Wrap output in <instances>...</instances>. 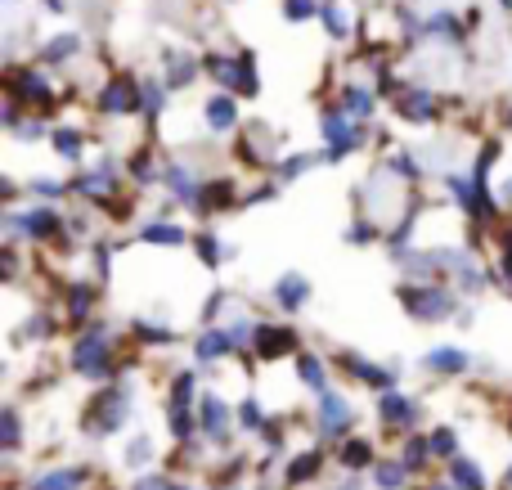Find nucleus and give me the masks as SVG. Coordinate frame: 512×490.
Instances as JSON below:
<instances>
[{
  "label": "nucleus",
  "mask_w": 512,
  "mask_h": 490,
  "mask_svg": "<svg viewBox=\"0 0 512 490\" xmlns=\"http://www.w3.org/2000/svg\"><path fill=\"white\" fill-rule=\"evenodd\" d=\"M400 306L414 320H445L454 311V297L445 288H400Z\"/></svg>",
  "instance_id": "f257e3e1"
},
{
  "label": "nucleus",
  "mask_w": 512,
  "mask_h": 490,
  "mask_svg": "<svg viewBox=\"0 0 512 490\" xmlns=\"http://www.w3.org/2000/svg\"><path fill=\"white\" fill-rule=\"evenodd\" d=\"M113 351H108V338L104 333H86V338L72 347V369L77 374H86V378H104V374H113Z\"/></svg>",
  "instance_id": "f03ea898"
},
{
  "label": "nucleus",
  "mask_w": 512,
  "mask_h": 490,
  "mask_svg": "<svg viewBox=\"0 0 512 490\" xmlns=\"http://www.w3.org/2000/svg\"><path fill=\"white\" fill-rule=\"evenodd\" d=\"M207 68H212V77L221 81V86H234L243 90V95H256V63L248 54H239V59H207Z\"/></svg>",
  "instance_id": "7ed1b4c3"
},
{
  "label": "nucleus",
  "mask_w": 512,
  "mask_h": 490,
  "mask_svg": "<svg viewBox=\"0 0 512 490\" xmlns=\"http://www.w3.org/2000/svg\"><path fill=\"white\" fill-rule=\"evenodd\" d=\"M99 104H104V113L126 117V113H135V108H144V90L135 86L131 77H117V81H108V86H104Z\"/></svg>",
  "instance_id": "20e7f679"
},
{
  "label": "nucleus",
  "mask_w": 512,
  "mask_h": 490,
  "mask_svg": "<svg viewBox=\"0 0 512 490\" xmlns=\"http://www.w3.org/2000/svg\"><path fill=\"white\" fill-rule=\"evenodd\" d=\"M351 428V405L333 392H319V432L324 437H342Z\"/></svg>",
  "instance_id": "39448f33"
},
{
  "label": "nucleus",
  "mask_w": 512,
  "mask_h": 490,
  "mask_svg": "<svg viewBox=\"0 0 512 490\" xmlns=\"http://www.w3.org/2000/svg\"><path fill=\"white\" fill-rule=\"evenodd\" d=\"M252 347H256V356L261 360H274V356H288L292 347H297V338H292V329H256L252 333Z\"/></svg>",
  "instance_id": "423d86ee"
},
{
  "label": "nucleus",
  "mask_w": 512,
  "mask_h": 490,
  "mask_svg": "<svg viewBox=\"0 0 512 490\" xmlns=\"http://www.w3.org/2000/svg\"><path fill=\"white\" fill-rule=\"evenodd\" d=\"M14 225L18 234H27V239H50L54 234V225H59V216L54 212H45V207H32V212H23V216H14Z\"/></svg>",
  "instance_id": "0eeeda50"
},
{
  "label": "nucleus",
  "mask_w": 512,
  "mask_h": 490,
  "mask_svg": "<svg viewBox=\"0 0 512 490\" xmlns=\"http://www.w3.org/2000/svg\"><path fill=\"white\" fill-rule=\"evenodd\" d=\"M225 428H230V405H225L221 396H203V432L221 441Z\"/></svg>",
  "instance_id": "6e6552de"
},
{
  "label": "nucleus",
  "mask_w": 512,
  "mask_h": 490,
  "mask_svg": "<svg viewBox=\"0 0 512 490\" xmlns=\"http://www.w3.org/2000/svg\"><path fill=\"white\" fill-rule=\"evenodd\" d=\"M306 297H310V284L301 275H283L279 284H274V302H279L283 311H297Z\"/></svg>",
  "instance_id": "1a4fd4ad"
},
{
  "label": "nucleus",
  "mask_w": 512,
  "mask_h": 490,
  "mask_svg": "<svg viewBox=\"0 0 512 490\" xmlns=\"http://www.w3.org/2000/svg\"><path fill=\"white\" fill-rule=\"evenodd\" d=\"M450 486L454 490H486V473H481V464H472V459H454Z\"/></svg>",
  "instance_id": "9d476101"
},
{
  "label": "nucleus",
  "mask_w": 512,
  "mask_h": 490,
  "mask_svg": "<svg viewBox=\"0 0 512 490\" xmlns=\"http://www.w3.org/2000/svg\"><path fill=\"white\" fill-rule=\"evenodd\" d=\"M400 113H405L409 122H427V117L436 113L432 90H409V95H400Z\"/></svg>",
  "instance_id": "9b49d317"
},
{
  "label": "nucleus",
  "mask_w": 512,
  "mask_h": 490,
  "mask_svg": "<svg viewBox=\"0 0 512 490\" xmlns=\"http://www.w3.org/2000/svg\"><path fill=\"white\" fill-rule=\"evenodd\" d=\"M472 360L463 356V351H454V347H436V351H427V369H436V374H463Z\"/></svg>",
  "instance_id": "f8f14e48"
},
{
  "label": "nucleus",
  "mask_w": 512,
  "mask_h": 490,
  "mask_svg": "<svg viewBox=\"0 0 512 490\" xmlns=\"http://www.w3.org/2000/svg\"><path fill=\"white\" fill-rule=\"evenodd\" d=\"M230 347H239V342H234V333L212 329V333H203V338H198V360H221V356H230Z\"/></svg>",
  "instance_id": "ddd939ff"
},
{
  "label": "nucleus",
  "mask_w": 512,
  "mask_h": 490,
  "mask_svg": "<svg viewBox=\"0 0 512 490\" xmlns=\"http://www.w3.org/2000/svg\"><path fill=\"white\" fill-rule=\"evenodd\" d=\"M382 423H396V428H409V423L418 419L414 401H405V396H382Z\"/></svg>",
  "instance_id": "4468645a"
},
{
  "label": "nucleus",
  "mask_w": 512,
  "mask_h": 490,
  "mask_svg": "<svg viewBox=\"0 0 512 490\" xmlns=\"http://www.w3.org/2000/svg\"><path fill=\"white\" fill-rule=\"evenodd\" d=\"M234 99L230 95H212L207 99V126H212V131H230L234 126Z\"/></svg>",
  "instance_id": "2eb2a0df"
},
{
  "label": "nucleus",
  "mask_w": 512,
  "mask_h": 490,
  "mask_svg": "<svg viewBox=\"0 0 512 490\" xmlns=\"http://www.w3.org/2000/svg\"><path fill=\"white\" fill-rule=\"evenodd\" d=\"M346 365H351L355 378H364V383H373V387H391V383H396V374H391V369H382V365H373V360L346 356Z\"/></svg>",
  "instance_id": "dca6fc26"
},
{
  "label": "nucleus",
  "mask_w": 512,
  "mask_h": 490,
  "mask_svg": "<svg viewBox=\"0 0 512 490\" xmlns=\"http://www.w3.org/2000/svg\"><path fill=\"white\" fill-rule=\"evenodd\" d=\"M77 194H90V198H104V194H113V171H108V162L99 171H90V176H81L77 185Z\"/></svg>",
  "instance_id": "f3484780"
},
{
  "label": "nucleus",
  "mask_w": 512,
  "mask_h": 490,
  "mask_svg": "<svg viewBox=\"0 0 512 490\" xmlns=\"http://www.w3.org/2000/svg\"><path fill=\"white\" fill-rule=\"evenodd\" d=\"M319 464H324V455H319V450H306V455H297V459L288 464V482H292V486L310 482V477L319 473Z\"/></svg>",
  "instance_id": "a211bd4d"
},
{
  "label": "nucleus",
  "mask_w": 512,
  "mask_h": 490,
  "mask_svg": "<svg viewBox=\"0 0 512 490\" xmlns=\"http://www.w3.org/2000/svg\"><path fill=\"white\" fill-rule=\"evenodd\" d=\"M81 486V473L77 468H59V473H45V477H36L27 490H77Z\"/></svg>",
  "instance_id": "6ab92c4d"
},
{
  "label": "nucleus",
  "mask_w": 512,
  "mask_h": 490,
  "mask_svg": "<svg viewBox=\"0 0 512 490\" xmlns=\"http://www.w3.org/2000/svg\"><path fill=\"white\" fill-rule=\"evenodd\" d=\"M342 464H346V468H369V464H373V446H369L364 437H351V441L342 446Z\"/></svg>",
  "instance_id": "aec40b11"
},
{
  "label": "nucleus",
  "mask_w": 512,
  "mask_h": 490,
  "mask_svg": "<svg viewBox=\"0 0 512 490\" xmlns=\"http://www.w3.org/2000/svg\"><path fill=\"white\" fill-rule=\"evenodd\" d=\"M95 405H99V428L113 432L117 423L126 419V401H122V396H104V401H95Z\"/></svg>",
  "instance_id": "412c9836"
},
{
  "label": "nucleus",
  "mask_w": 512,
  "mask_h": 490,
  "mask_svg": "<svg viewBox=\"0 0 512 490\" xmlns=\"http://www.w3.org/2000/svg\"><path fill=\"white\" fill-rule=\"evenodd\" d=\"M346 108H351L355 122H364V117L373 113V95H369V90H360V86H351V90H346Z\"/></svg>",
  "instance_id": "4be33fe9"
},
{
  "label": "nucleus",
  "mask_w": 512,
  "mask_h": 490,
  "mask_svg": "<svg viewBox=\"0 0 512 490\" xmlns=\"http://www.w3.org/2000/svg\"><path fill=\"white\" fill-rule=\"evenodd\" d=\"M144 239L149 243H185V230H180V225L158 221V225H144Z\"/></svg>",
  "instance_id": "5701e85b"
},
{
  "label": "nucleus",
  "mask_w": 512,
  "mask_h": 490,
  "mask_svg": "<svg viewBox=\"0 0 512 490\" xmlns=\"http://www.w3.org/2000/svg\"><path fill=\"white\" fill-rule=\"evenodd\" d=\"M301 383L315 387V392H324V369H319L315 356H301Z\"/></svg>",
  "instance_id": "b1692460"
},
{
  "label": "nucleus",
  "mask_w": 512,
  "mask_h": 490,
  "mask_svg": "<svg viewBox=\"0 0 512 490\" xmlns=\"http://www.w3.org/2000/svg\"><path fill=\"white\" fill-rule=\"evenodd\" d=\"M378 486L382 490H400V486H405V464H382L378 468Z\"/></svg>",
  "instance_id": "393cba45"
},
{
  "label": "nucleus",
  "mask_w": 512,
  "mask_h": 490,
  "mask_svg": "<svg viewBox=\"0 0 512 490\" xmlns=\"http://www.w3.org/2000/svg\"><path fill=\"white\" fill-rule=\"evenodd\" d=\"M54 149H59V158H77V153H81V135L77 131H54Z\"/></svg>",
  "instance_id": "a878e982"
},
{
  "label": "nucleus",
  "mask_w": 512,
  "mask_h": 490,
  "mask_svg": "<svg viewBox=\"0 0 512 490\" xmlns=\"http://www.w3.org/2000/svg\"><path fill=\"white\" fill-rule=\"evenodd\" d=\"M427 459H432V441H409V450H405V468H423Z\"/></svg>",
  "instance_id": "bb28decb"
},
{
  "label": "nucleus",
  "mask_w": 512,
  "mask_h": 490,
  "mask_svg": "<svg viewBox=\"0 0 512 490\" xmlns=\"http://www.w3.org/2000/svg\"><path fill=\"white\" fill-rule=\"evenodd\" d=\"M239 419H243V428H261V423H265V414H261V401H256V396H248V401H243Z\"/></svg>",
  "instance_id": "cd10ccee"
},
{
  "label": "nucleus",
  "mask_w": 512,
  "mask_h": 490,
  "mask_svg": "<svg viewBox=\"0 0 512 490\" xmlns=\"http://www.w3.org/2000/svg\"><path fill=\"white\" fill-rule=\"evenodd\" d=\"M427 441H432V455H454V432L450 428H436Z\"/></svg>",
  "instance_id": "c85d7f7f"
},
{
  "label": "nucleus",
  "mask_w": 512,
  "mask_h": 490,
  "mask_svg": "<svg viewBox=\"0 0 512 490\" xmlns=\"http://www.w3.org/2000/svg\"><path fill=\"white\" fill-rule=\"evenodd\" d=\"M319 18L328 23V32H333V36H346V18L337 14V5H324V9H319Z\"/></svg>",
  "instance_id": "c756f323"
},
{
  "label": "nucleus",
  "mask_w": 512,
  "mask_h": 490,
  "mask_svg": "<svg viewBox=\"0 0 512 490\" xmlns=\"http://www.w3.org/2000/svg\"><path fill=\"white\" fill-rule=\"evenodd\" d=\"M198 252H203L207 266H221V243H216L212 234H203V239H198Z\"/></svg>",
  "instance_id": "7c9ffc66"
},
{
  "label": "nucleus",
  "mask_w": 512,
  "mask_h": 490,
  "mask_svg": "<svg viewBox=\"0 0 512 490\" xmlns=\"http://www.w3.org/2000/svg\"><path fill=\"white\" fill-rule=\"evenodd\" d=\"M63 54H77V36H59V41H50L45 59H63Z\"/></svg>",
  "instance_id": "2f4dec72"
},
{
  "label": "nucleus",
  "mask_w": 512,
  "mask_h": 490,
  "mask_svg": "<svg viewBox=\"0 0 512 490\" xmlns=\"http://www.w3.org/2000/svg\"><path fill=\"white\" fill-rule=\"evenodd\" d=\"M283 14L297 23V18H310V14H315V5H310V0H283Z\"/></svg>",
  "instance_id": "473e14b6"
},
{
  "label": "nucleus",
  "mask_w": 512,
  "mask_h": 490,
  "mask_svg": "<svg viewBox=\"0 0 512 490\" xmlns=\"http://www.w3.org/2000/svg\"><path fill=\"white\" fill-rule=\"evenodd\" d=\"M23 441H18V414L5 410V450H18Z\"/></svg>",
  "instance_id": "72a5a7b5"
},
{
  "label": "nucleus",
  "mask_w": 512,
  "mask_h": 490,
  "mask_svg": "<svg viewBox=\"0 0 512 490\" xmlns=\"http://www.w3.org/2000/svg\"><path fill=\"white\" fill-rule=\"evenodd\" d=\"M153 450H149V441H135L131 450H126V459H131V464H140V459H149Z\"/></svg>",
  "instance_id": "f704fd0d"
},
{
  "label": "nucleus",
  "mask_w": 512,
  "mask_h": 490,
  "mask_svg": "<svg viewBox=\"0 0 512 490\" xmlns=\"http://www.w3.org/2000/svg\"><path fill=\"white\" fill-rule=\"evenodd\" d=\"M135 490H171L167 482H162V477H144V482L140 486H135Z\"/></svg>",
  "instance_id": "c9c22d12"
},
{
  "label": "nucleus",
  "mask_w": 512,
  "mask_h": 490,
  "mask_svg": "<svg viewBox=\"0 0 512 490\" xmlns=\"http://www.w3.org/2000/svg\"><path fill=\"white\" fill-rule=\"evenodd\" d=\"M504 490H512V468H508V473H504Z\"/></svg>",
  "instance_id": "e433bc0d"
},
{
  "label": "nucleus",
  "mask_w": 512,
  "mask_h": 490,
  "mask_svg": "<svg viewBox=\"0 0 512 490\" xmlns=\"http://www.w3.org/2000/svg\"><path fill=\"white\" fill-rule=\"evenodd\" d=\"M508 275H512V243H508Z\"/></svg>",
  "instance_id": "4c0bfd02"
},
{
  "label": "nucleus",
  "mask_w": 512,
  "mask_h": 490,
  "mask_svg": "<svg viewBox=\"0 0 512 490\" xmlns=\"http://www.w3.org/2000/svg\"><path fill=\"white\" fill-rule=\"evenodd\" d=\"M427 490H454V486H427Z\"/></svg>",
  "instance_id": "58836bf2"
},
{
  "label": "nucleus",
  "mask_w": 512,
  "mask_h": 490,
  "mask_svg": "<svg viewBox=\"0 0 512 490\" xmlns=\"http://www.w3.org/2000/svg\"><path fill=\"white\" fill-rule=\"evenodd\" d=\"M504 9H512V0H504Z\"/></svg>",
  "instance_id": "ea45409f"
},
{
  "label": "nucleus",
  "mask_w": 512,
  "mask_h": 490,
  "mask_svg": "<svg viewBox=\"0 0 512 490\" xmlns=\"http://www.w3.org/2000/svg\"><path fill=\"white\" fill-rule=\"evenodd\" d=\"M171 490H185V486H171Z\"/></svg>",
  "instance_id": "a19ab883"
},
{
  "label": "nucleus",
  "mask_w": 512,
  "mask_h": 490,
  "mask_svg": "<svg viewBox=\"0 0 512 490\" xmlns=\"http://www.w3.org/2000/svg\"><path fill=\"white\" fill-rule=\"evenodd\" d=\"M508 198H512V185H508Z\"/></svg>",
  "instance_id": "79ce46f5"
}]
</instances>
